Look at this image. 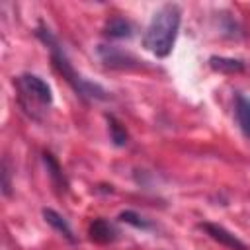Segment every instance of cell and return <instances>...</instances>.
Segmentation results:
<instances>
[{"mask_svg": "<svg viewBox=\"0 0 250 250\" xmlns=\"http://www.w3.org/2000/svg\"><path fill=\"white\" fill-rule=\"evenodd\" d=\"M104 33L107 37H113V39H123V37H131L133 35V27L125 18H111L105 23Z\"/></svg>", "mask_w": 250, "mask_h": 250, "instance_id": "ba28073f", "label": "cell"}, {"mask_svg": "<svg viewBox=\"0 0 250 250\" xmlns=\"http://www.w3.org/2000/svg\"><path fill=\"white\" fill-rule=\"evenodd\" d=\"M201 229H203L215 242H219V244H223V246H227V248H230V250H248V246H246L238 236H234L230 230H227V229L221 227V225L203 223Z\"/></svg>", "mask_w": 250, "mask_h": 250, "instance_id": "5b68a950", "label": "cell"}, {"mask_svg": "<svg viewBox=\"0 0 250 250\" xmlns=\"http://www.w3.org/2000/svg\"><path fill=\"white\" fill-rule=\"evenodd\" d=\"M88 234L94 242H100V244H107V242H113L117 238V230L115 227L105 221V219H96L90 223V229H88Z\"/></svg>", "mask_w": 250, "mask_h": 250, "instance_id": "8992f818", "label": "cell"}, {"mask_svg": "<svg viewBox=\"0 0 250 250\" xmlns=\"http://www.w3.org/2000/svg\"><path fill=\"white\" fill-rule=\"evenodd\" d=\"M236 119L246 137H250V100L244 96H236Z\"/></svg>", "mask_w": 250, "mask_h": 250, "instance_id": "9c48e42d", "label": "cell"}, {"mask_svg": "<svg viewBox=\"0 0 250 250\" xmlns=\"http://www.w3.org/2000/svg\"><path fill=\"white\" fill-rule=\"evenodd\" d=\"M37 37L49 47V51H51V61H53V64H55V68L59 70V74L74 88V92L80 96V98H90V100H107V92L100 86V84H96V82H90V80H86L84 76H80L74 68H72V64H70V61H68V57L64 55V51L59 47V43H57V39L53 37V33L45 27V25H39L37 27Z\"/></svg>", "mask_w": 250, "mask_h": 250, "instance_id": "7a4b0ae2", "label": "cell"}, {"mask_svg": "<svg viewBox=\"0 0 250 250\" xmlns=\"http://www.w3.org/2000/svg\"><path fill=\"white\" fill-rule=\"evenodd\" d=\"M107 127H109V137H111L113 145L123 146L127 143V131H125V127L115 117H111V115L107 117Z\"/></svg>", "mask_w": 250, "mask_h": 250, "instance_id": "7c38bea8", "label": "cell"}, {"mask_svg": "<svg viewBox=\"0 0 250 250\" xmlns=\"http://www.w3.org/2000/svg\"><path fill=\"white\" fill-rule=\"evenodd\" d=\"M43 219H45L57 232H61L66 240L74 242V232H72L70 225L66 223V219H64L61 213H57V211H53V209H43Z\"/></svg>", "mask_w": 250, "mask_h": 250, "instance_id": "52a82bcc", "label": "cell"}, {"mask_svg": "<svg viewBox=\"0 0 250 250\" xmlns=\"http://www.w3.org/2000/svg\"><path fill=\"white\" fill-rule=\"evenodd\" d=\"M119 219H121L123 223H127V225H133L135 229H148V227H150V223H148L145 217H141L139 213H135V211H123V213L119 215Z\"/></svg>", "mask_w": 250, "mask_h": 250, "instance_id": "4fadbf2b", "label": "cell"}, {"mask_svg": "<svg viewBox=\"0 0 250 250\" xmlns=\"http://www.w3.org/2000/svg\"><path fill=\"white\" fill-rule=\"evenodd\" d=\"M16 86L20 92V104L27 113H33L35 105H49L53 102V92L49 88V84L35 76V74H21L16 78ZM35 115V113H33Z\"/></svg>", "mask_w": 250, "mask_h": 250, "instance_id": "3957f363", "label": "cell"}, {"mask_svg": "<svg viewBox=\"0 0 250 250\" xmlns=\"http://www.w3.org/2000/svg\"><path fill=\"white\" fill-rule=\"evenodd\" d=\"M180 20L182 12L178 4L160 6L146 25V31L143 35V47L156 57H168L180 29Z\"/></svg>", "mask_w": 250, "mask_h": 250, "instance_id": "6da1fadb", "label": "cell"}, {"mask_svg": "<svg viewBox=\"0 0 250 250\" xmlns=\"http://www.w3.org/2000/svg\"><path fill=\"white\" fill-rule=\"evenodd\" d=\"M98 57L109 68H133V66H139V62H141L131 53H125L123 49L111 47V45H100L98 47Z\"/></svg>", "mask_w": 250, "mask_h": 250, "instance_id": "277c9868", "label": "cell"}, {"mask_svg": "<svg viewBox=\"0 0 250 250\" xmlns=\"http://www.w3.org/2000/svg\"><path fill=\"white\" fill-rule=\"evenodd\" d=\"M43 162L47 166V172L53 180V184L59 188V189H64L66 188V180H64V174H62V168L59 166V162L53 158L51 152H43Z\"/></svg>", "mask_w": 250, "mask_h": 250, "instance_id": "30bf717a", "label": "cell"}, {"mask_svg": "<svg viewBox=\"0 0 250 250\" xmlns=\"http://www.w3.org/2000/svg\"><path fill=\"white\" fill-rule=\"evenodd\" d=\"M211 68L219 72H240L244 68V62L238 59H227V57H211L209 59Z\"/></svg>", "mask_w": 250, "mask_h": 250, "instance_id": "8fae6325", "label": "cell"}]
</instances>
